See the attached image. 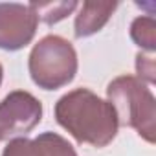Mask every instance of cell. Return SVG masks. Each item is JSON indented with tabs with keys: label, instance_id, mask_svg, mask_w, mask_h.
<instances>
[{
	"label": "cell",
	"instance_id": "obj_4",
	"mask_svg": "<svg viewBox=\"0 0 156 156\" xmlns=\"http://www.w3.org/2000/svg\"><path fill=\"white\" fill-rule=\"evenodd\" d=\"M41 101L24 90H15L0 101V141L30 132L41 123Z\"/></svg>",
	"mask_w": 156,
	"mask_h": 156
},
{
	"label": "cell",
	"instance_id": "obj_8",
	"mask_svg": "<svg viewBox=\"0 0 156 156\" xmlns=\"http://www.w3.org/2000/svg\"><path fill=\"white\" fill-rule=\"evenodd\" d=\"M30 8L35 11L37 19H42L46 24H55L62 19H66L75 8L77 2H48V4H30Z\"/></svg>",
	"mask_w": 156,
	"mask_h": 156
},
{
	"label": "cell",
	"instance_id": "obj_10",
	"mask_svg": "<svg viewBox=\"0 0 156 156\" xmlns=\"http://www.w3.org/2000/svg\"><path fill=\"white\" fill-rule=\"evenodd\" d=\"M136 70L140 73V77L147 79L149 83L154 81V61L151 57H143L141 53L138 55V61H136Z\"/></svg>",
	"mask_w": 156,
	"mask_h": 156
},
{
	"label": "cell",
	"instance_id": "obj_11",
	"mask_svg": "<svg viewBox=\"0 0 156 156\" xmlns=\"http://www.w3.org/2000/svg\"><path fill=\"white\" fill-rule=\"evenodd\" d=\"M2 73H4V70H2V64H0V83H2Z\"/></svg>",
	"mask_w": 156,
	"mask_h": 156
},
{
	"label": "cell",
	"instance_id": "obj_2",
	"mask_svg": "<svg viewBox=\"0 0 156 156\" xmlns=\"http://www.w3.org/2000/svg\"><path fill=\"white\" fill-rule=\"evenodd\" d=\"M108 103L112 105L118 123L132 127L149 143H154L156 101L152 92L132 75H121L107 88Z\"/></svg>",
	"mask_w": 156,
	"mask_h": 156
},
{
	"label": "cell",
	"instance_id": "obj_3",
	"mask_svg": "<svg viewBox=\"0 0 156 156\" xmlns=\"http://www.w3.org/2000/svg\"><path fill=\"white\" fill-rule=\"evenodd\" d=\"M77 72V53L66 39L46 35L30 53V75L44 90H57L68 85Z\"/></svg>",
	"mask_w": 156,
	"mask_h": 156
},
{
	"label": "cell",
	"instance_id": "obj_7",
	"mask_svg": "<svg viewBox=\"0 0 156 156\" xmlns=\"http://www.w3.org/2000/svg\"><path fill=\"white\" fill-rule=\"evenodd\" d=\"M130 37L138 46L152 51L156 46V22H154V19L152 17H138L130 26Z\"/></svg>",
	"mask_w": 156,
	"mask_h": 156
},
{
	"label": "cell",
	"instance_id": "obj_1",
	"mask_svg": "<svg viewBox=\"0 0 156 156\" xmlns=\"http://www.w3.org/2000/svg\"><path fill=\"white\" fill-rule=\"evenodd\" d=\"M55 119L79 143H90L94 147L108 145L119 127L112 105L88 88L64 94L55 105Z\"/></svg>",
	"mask_w": 156,
	"mask_h": 156
},
{
	"label": "cell",
	"instance_id": "obj_6",
	"mask_svg": "<svg viewBox=\"0 0 156 156\" xmlns=\"http://www.w3.org/2000/svg\"><path fill=\"white\" fill-rule=\"evenodd\" d=\"M116 8V2H85L75 17V37L81 39L98 33L108 22Z\"/></svg>",
	"mask_w": 156,
	"mask_h": 156
},
{
	"label": "cell",
	"instance_id": "obj_5",
	"mask_svg": "<svg viewBox=\"0 0 156 156\" xmlns=\"http://www.w3.org/2000/svg\"><path fill=\"white\" fill-rule=\"evenodd\" d=\"M37 24L30 4H0V48L9 51L24 48L35 37Z\"/></svg>",
	"mask_w": 156,
	"mask_h": 156
},
{
	"label": "cell",
	"instance_id": "obj_9",
	"mask_svg": "<svg viewBox=\"0 0 156 156\" xmlns=\"http://www.w3.org/2000/svg\"><path fill=\"white\" fill-rule=\"evenodd\" d=\"M2 156H44L41 145L37 140H26V138H15L8 143Z\"/></svg>",
	"mask_w": 156,
	"mask_h": 156
}]
</instances>
